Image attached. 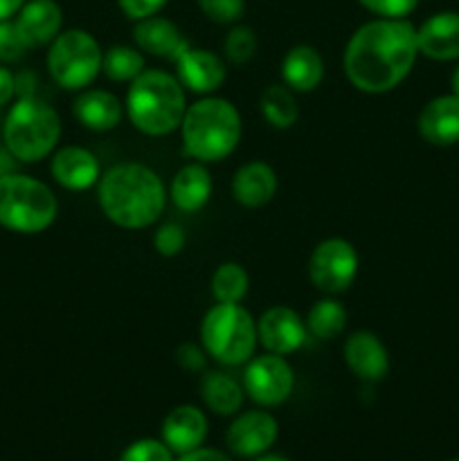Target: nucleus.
<instances>
[{"instance_id": "27", "label": "nucleus", "mask_w": 459, "mask_h": 461, "mask_svg": "<svg viewBox=\"0 0 459 461\" xmlns=\"http://www.w3.org/2000/svg\"><path fill=\"white\" fill-rule=\"evenodd\" d=\"M346 320H349V315H346L345 304L338 302L333 295H327L310 306L304 322H306V331H309L310 336L318 338V340L331 342L345 331Z\"/></svg>"}, {"instance_id": "5", "label": "nucleus", "mask_w": 459, "mask_h": 461, "mask_svg": "<svg viewBox=\"0 0 459 461\" xmlns=\"http://www.w3.org/2000/svg\"><path fill=\"white\" fill-rule=\"evenodd\" d=\"M63 124L58 113L43 99L18 97L7 111L3 142L21 165H34L52 156L61 140Z\"/></svg>"}, {"instance_id": "34", "label": "nucleus", "mask_w": 459, "mask_h": 461, "mask_svg": "<svg viewBox=\"0 0 459 461\" xmlns=\"http://www.w3.org/2000/svg\"><path fill=\"white\" fill-rule=\"evenodd\" d=\"M120 461H174V453L166 448L165 441L140 439L122 453Z\"/></svg>"}, {"instance_id": "2", "label": "nucleus", "mask_w": 459, "mask_h": 461, "mask_svg": "<svg viewBox=\"0 0 459 461\" xmlns=\"http://www.w3.org/2000/svg\"><path fill=\"white\" fill-rule=\"evenodd\" d=\"M160 176L142 162H120L102 174L97 201L104 216L122 230L151 228L166 205Z\"/></svg>"}, {"instance_id": "10", "label": "nucleus", "mask_w": 459, "mask_h": 461, "mask_svg": "<svg viewBox=\"0 0 459 461\" xmlns=\"http://www.w3.org/2000/svg\"><path fill=\"white\" fill-rule=\"evenodd\" d=\"M243 390L261 408H277L291 399L295 390V372L286 356H252L243 365Z\"/></svg>"}, {"instance_id": "43", "label": "nucleus", "mask_w": 459, "mask_h": 461, "mask_svg": "<svg viewBox=\"0 0 459 461\" xmlns=\"http://www.w3.org/2000/svg\"><path fill=\"white\" fill-rule=\"evenodd\" d=\"M450 88H453V95H457L459 97V66L454 68L453 75H450Z\"/></svg>"}, {"instance_id": "26", "label": "nucleus", "mask_w": 459, "mask_h": 461, "mask_svg": "<svg viewBox=\"0 0 459 461\" xmlns=\"http://www.w3.org/2000/svg\"><path fill=\"white\" fill-rule=\"evenodd\" d=\"M295 95L286 84H270L259 97V111L266 124L277 131L292 129L300 120V104Z\"/></svg>"}, {"instance_id": "28", "label": "nucleus", "mask_w": 459, "mask_h": 461, "mask_svg": "<svg viewBox=\"0 0 459 461\" xmlns=\"http://www.w3.org/2000/svg\"><path fill=\"white\" fill-rule=\"evenodd\" d=\"M210 291L219 304H241L250 291V275L237 261H223L212 273Z\"/></svg>"}, {"instance_id": "25", "label": "nucleus", "mask_w": 459, "mask_h": 461, "mask_svg": "<svg viewBox=\"0 0 459 461\" xmlns=\"http://www.w3.org/2000/svg\"><path fill=\"white\" fill-rule=\"evenodd\" d=\"M201 396L214 414L234 417V414L241 412L246 390H243V383H238L232 374L216 369V372H205V376H202Z\"/></svg>"}, {"instance_id": "35", "label": "nucleus", "mask_w": 459, "mask_h": 461, "mask_svg": "<svg viewBox=\"0 0 459 461\" xmlns=\"http://www.w3.org/2000/svg\"><path fill=\"white\" fill-rule=\"evenodd\" d=\"M374 18H408L417 9L418 0H358Z\"/></svg>"}, {"instance_id": "42", "label": "nucleus", "mask_w": 459, "mask_h": 461, "mask_svg": "<svg viewBox=\"0 0 459 461\" xmlns=\"http://www.w3.org/2000/svg\"><path fill=\"white\" fill-rule=\"evenodd\" d=\"M27 0H0V21H9L21 12Z\"/></svg>"}, {"instance_id": "14", "label": "nucleus", "mask_w": 459, "mask_h": 461, "mask_svg": "<svg viewBox=\"0 0 459 461\" xmlns=\"http://www.w3.org/2000/svg\"><path fill=\"white\" fill-rule=\"evenodd\" d=\"M50 174H52L54 183L61 185L68 192H86L102 178V162L90 149L68 144L52 153Z\"/></svg>"}, {"instance_id": "17", "label": "nucleus", "mask_w": 459, "mask_h": 461, "mask_svg": "<svg viewBox=\"0 0 459 461\" xmlns=\"http://www.w3.org/2000/svg\"><path fill=\"white\" fill-rule=\"evenodd\" d=\"M421 140L432 147H453L459 142V97L439 95L421 108L417 120Z\"/></svg>"}, {"instance_id": "45", "label": "nucleus", "mask_w": 459, "mask_h": 461, "mask_svg": "<svg viewBox=\"0 0 459 461\" xmlns=\"http://www.w3.org/2000/svg\"><path fill=\"white\" fill-rule=\"evenodd\" d=\"M450 461H459V457L457 459H450Z\"/></svg>"}, {"instance_id": "7", "label": "nucleus", "mask_w": 459, "mask_h": 461, "mask_svg": "<svg viewBox=\"0 0 459 461\" xmlns=\"http://www.w3.org/2000/svg\"><path fill=\"white\" fill-rule=\"evenodd\" d=\"M201 345L223 367H241L255 356L256 320L243 304L216 302L201 320Z\"/></svg>"}, {"instance_id": "29", "label": "nucleus", "mask_w": 459, "mask_h": 461, "mask_svg": "<svg viewBox=\"0 0 459 461\" xmlns=\"http://www.w3.org/2000/svg\"><path fill=\"white\" fill-rule=\"evenodd\" d=\"M147 68L144 54L135 45H111L104 52L102 72L115 84H130Z\"/></svg>"}, {"instance_id": "6", "label": "nucleus", "mask_w": 459, "mask_h": 461, "mask_svg": "<svg viewBox=\"0 0 459 461\" xmlns=\"http://www.w3.org/2000/svg\"><path fill=\"white\" fill-rule=\"evenodd\" d=\"M57 194L43 180L25 174L0 178V225L16 234H40L57 221Z\"/></svg>"}, {"instance_id": "20", "label": "nucleus", "mask_w": 459, "mask_h": 461, "mask_svg": "<svg viewBox=\"0 0 459 461\" xmlns=\"http://www.w3.org/2000/svg\"><path fill=\"white\" fill-rule=\"evenodd\" d=\"M207 417L196 405H176L162 421V441L176 455L201 448L207 437Z\"/></svg>"}, {"instance_id": "40", "label": "nucleus", "mask_w": 459, "mask_h": 461, "mask_svg": "<svg viewBox=\"0 0 459 461\" xmlns=\"http://www.w3.org/2000/svg\"><path fill=\"white\" fill-rule=\"evenodd\" d=\"M18 165H21V162H18L16 158H14V153L4 147V142L0 144V178H4V176L9 174H16Z\"/></svg>"}, {"instance_id": "12", "label": "nucleus", "mask_w": 459, "mask_h": 461, "mask_svg": "<svg viewBox=\"0 0 459 461\" xmlns=\"http://www.w3.org/2000/svg\"><path fill=\"white\" fill-rule=\"evenodd\" d=\"M176 77L194 95H214L228 79V61L220 54L192 43L176 59Z\"/></svg>"}, {"instance_id": "3", "label": "nucleus", "mask_w": 459, "mask_h": 461, "mask_svg": "<svg viewBox=\"0 0 459 461\" xmlns=\"http://www.w3.org/2000/svg\"><path fill=\"white\" fill-rule=\"evenodd\" d=\"M187 90L178 77L160 68H144L129 84L124 115L147 138H166L183 124Z\"/></svg>"}, {"instance_id": "24", "label": "nucleus", "mask_w": 459, "mask_h": 461, "mask_svg": "<svg viewBox=\"0 0 459 461\" xmlns=\"http://www.w3.org/2000/svg\"><path fill=\"white\" fill-rule=\"evenodd\" d=\"M282 81L292 93H313L324 79V59L318 48L309 43H297L284 54Z\"/></svg>"}, {"instance_id": "4", "label": "nucleus", "mask_w": 459, "mask_h": 461, "mask_svg": "<svg viewBox=\"0 0 459 461\" xmlns=\"http://www.w3.org/2000/svg\"><path fill=\"white\" fill-rule=\"evenodd\" d=\"M183 149L192 160L214 165L238 147L243 135L241 113L232 102L205 95L189 104L180 124Z\"/></svg>"}, {"instance_id": "11", "label": "nucleus", "mask_w": 459, "mask_h": 461, "mask_svg": "<svg viewBox=\"0 0 459 461\" xmlns=\"http://www.w3.org/2000/svg\"><path fill=\"white\" fill-rule=\"evenodd\" d=\"M306 338L309 331L304 318L291 306H270L256 320V340L268 354H295L304 347Z\"/></svg>"}, {"instance_id": "30", "label": "nucleus", "mask_w": 459, "mask_h": 461, "mask_svg": "<svg viewBox=\"0 0 459 461\" xmlns=\"http://www.w3.org/2000/svg\"><path fill=\"white\" fill-rule=\"evenodd\" d=\"M259 41L252 27L248 25H232L223 39V59L232 66H246L255 59Z\"/></svg>"}, {"instance_id": "21", "label": "nucleus", "mask_w": 459, "mask_h": 461, "mask_svg": "<svg viewBox=\"0 0 459 461\" xmlns=\"http://www.w3.org/2000/svg\"><path fill=\"white\" fill-rule=\"evenodd\" d=\"M418 54L432 61L459 59V14L439 12L417 27Z\"/></svg>"}, {"instance_id": "36", "label": "nucleus", "mask_w": 459, "mask_h": 461, "mask_svg": "<svg viewBox=\"0 0 459 461\" xmlns=\"http://www.w3.org/2000/svg\"><path fill=\"white\" fill-rule=\"evenodd\" d=\"M207 351L202 349V345H194V342H183V345L176 349V363L184 369V372H205L207 369Z\"/></svg>"}, {"instance_id": "31", "label": "nucleus", "mask_w": 459, "mask_h": 461, "mask_svg": "<svg viewBox=\"0 0 459 461\" xmlns=\"http://www.w3.org/2000/svg\"><path fill=\"white\" fill-rule=\"evenodd\" d=\"M207 21L216 25H237L246 14V0H196Z\"/></svg>"}, {"instance_id": "44", "label": "nucleus", "mask_w": 459, "mask_h": 461, "mask_svg": "<svg viewBox=\"0 0 459 461\" xmlns=\"http://www.w3.org/2000/svg\"><path fill=\"white\" fill-rule=\"evenodd\" d=\"M255 461H288L286 457H279V455H259Z\"/></svg>"}, {"instance_id": "16", "label": "nucleus", "mask_w": 459, "mask_h": 461, "mask_svg": "<svg viewBox=\"0 0 459 461\" xmlns=\"http://www.w3.org/2000/svg\"><path fill=\"white\" fill-rule=\"evenodd\" d=\"M133 45L142 54H148V57L176 63V59L187 48L189 41L184 39V34L174 21L156 14V16L142 18V21L135 23Z\"/></svg>"}, {"instance_id": "13", "label": "nucleus", "mask_w": 459, "mask_h": 461, "mask_svg": "<svg viewBox=\"0 0 459 461\" xmlns=\"http://www.w3.org/2000/svg\"><path fill=\"white\" fill-rule=\"evenodd\" d=\"M279 423L266 410L241 412L225 432V444L237 457H259L277 441Z\"/></svg>"}, {"instance_id": "23", "label": "nucleus", "mask_w": 459, "mask_h": 461, "mask_svg": "<svg viewBox=\"0 0 459 461\" xmlns=\"http://www.w3.org/2000/svg\"><path fill=\"white\" fill-rule=\"evenodd\" d=\"M212 192H214V180H212L210 169L202 162H187L176 171L174 180L169 185V198L176 210L184 214L201 212L210 203Z\"/></svg>"}, {"instance_id": "8", "label": "nucleus", "mask_w": 459, "mask_h": 461, "mask_svg": "<svg viewBox=\"0 0 459 461\" xmlns=\"http://www.w3.org/2000/svg\"><path fill=\"white\" fill-rule=\"evenodd\" d=\"M104 50L90 32L81 27L63 30L50 43L48 72L63 90H84L102 75Z\"/></svg>"}, {"instance_id": "39", "label": "nucleus", "mask_w": 459, "mask_h": 461, "mask_svg": "<svg viewBox=\"0 0 459 461\" xmlns=\"http://www.w3.org/2000/svg\"><path fill=\"white\" fill-rule=\"evenodd\" d=\"M178 461H232L225 453L214 448H196L192 453H184L180 455Z\"/></svg>"}, {"instance_id": "38", "label": "nucleus", "mask_w": 459, "mask_h": 461, "mask_svg": "<svg viewBox=\"0 0 459 461\" xmlns=\"http://www.w3.org/2000/svg\"><path fill=\"white\" fill-rule=\"evenodd\" d=\"M16 97V75L9 68L0 66V106H7Z\"/></svg>"}, {"instance_id": "19", "label": "nucleus", "mask_w": 459, "mask_h": 461, "mask_svg": "<svg viewBox=\"0 0 459 461\" xmlns=\"http://www.w3.org/2000/svg\"><path fill=\"white\" fill-rule=\"evenodd\" d=\"M72 115L84 129L106 133L120 126L124 115V102L106 88H84L72 104Z\"/></svg>"}, {"instance_id": "41", "label": "nucleus", "mask_w": 459, "mask_h": 461, "mask_svg": "<svg viewBox=\"0 0 459 461\" xmlns=\"http://www.w3.org/2000/svg\"><path fill=\"white\" fill-rule=\"evenodd\" d=\"M16 95L18 97H34V75L22 72L16 77Z\"/></svg>"}, {"instance_id": "22", "label": "nucleus", "mask_w": 459, "mask_h": 461, "mask_svg": "<svg viewBox=\"0 0 459 461\" xmlns=\"http://www.w3.org/2000/svg\"><path fill=\"white\" fill-rule=\"evenodd\" d=\"M279 187L277 174L264 160H250L238 167L232 176L234 201L248 210H259L268 205Z\"/></svg>"}, {"instance_id": "9", "label": "nucleus", "mask_w": 459, "mask_h": 461, "mask_svg": "<svg viewBox=\"0 0 459 461\" xmlns=\"http://www.w3.org/2000/svg\"><path fill=\"white\" fill-rule=\"evenodd\" d=\"M358 266L360 257L354 243L342 237H328L310 252L309 279L324 295H340L356 282Z\"/></svg>"}, {"instance_id": "18", "label": "nucleus", "mask_w": 459, "mask_h": 461, "mask_svg": "<svg viewBox=\"0 0 459 461\" xmlns=\"http://www.w3.org/2000/svg\"><path fill=\"white\" fill-rule=\"evenodd\" d=\"M14 23L27 48H43L63 32V9L57 0H27Z\"/></svg>"}, {"instance_id": "32", "label": "nucleus", "mask_w": 459, "mask_h": 461, "mask_svg": "<svg viewBox=\"0 0 459 461\" xmlns=\"http://www.w3.org/2000/svg\"><path fill=\"white\" fill-rule=\"evenodd\" d=\"M184 246H187V232H184L183 225L166 223L153 232V248L160 257H166V259L178 257L184 250Z\"/></svg>"}, {"instance_id": "37", "label": "nucleus", "mask_w": 459, "mask_h": 461, "mask_svg": "<svg viewBox=\"0 0 459 461\" xmlns=\"http://www.w3.org/2000/svg\"><path fill=\"white\" fill-rule=\"evenodd\" d=\"M166 3H169V0H117V7L122 9V14H124L126 18L138 23L142 21V18L160 14Z\"/></svg>"}, {"instance_id": "33", "label": "nucleus", "mask_w": 459, "mask_h": 461, "mask_svg": "<svg viewBox=\"0 0 459 461\" xmlns=\"http://www.w3.org/2000/svg\"><path fill=\"white\" fill-rule=\"evenodd\" d=\"M27 45L22 41L21 32H18L14 18L9 21H0V63H16L25 57Z\"/></svg>"}, {"instance_id": "15", "label": "nucleus", "mask_w": 459, "mask_h": 461, "mask_svg": "<svg viewBox=\"0 0 459 461\" xmlns=\"http://www.w3.org/2000/svg\"><path fill=\"white\" fill-rule=\"evenodd\" d=\"M342 356L356 378L364 383H378L390 374V351L374 331L360 329L345 340Z\"/></svg>"}, {"instance_id": "1", "label": "nucleus", "mask_w": 459, "mask_h": 461, "mask_svg": "<svg viewBox=\"0 0 459 461\" xmlns=\"http://www.w3.org/2000/svg\"><path fill=\"white\" fill-rule=\"evenodd\" d=\"M417 59V27L408 18H372L349 36L342 68L356 90L385 95L408 79Z\"/></svg>"}]
</instances>
